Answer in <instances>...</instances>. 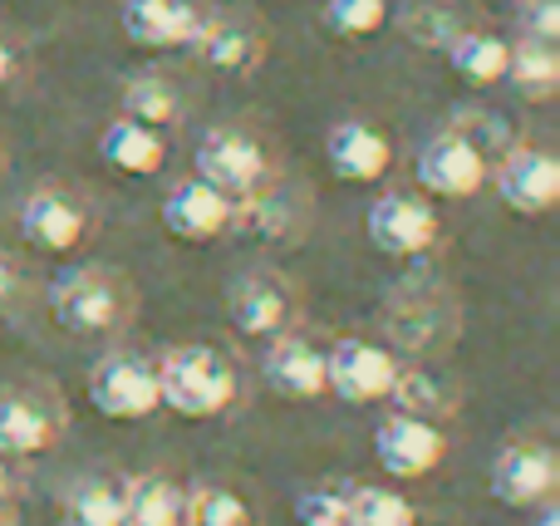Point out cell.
<instances>
[{
  "mask_svg": "<svg viewBox=\"0 0 560 526\" xmlns=\"http://www.w3.org/2000/svg\"><path fill=\"white\" fill-rule=\"evenodd\" d=\"M506 59H512V45L502 35H482V30H457L447 39V65L457 69V79L487 89L506 79Z\"/></svg>",
  "mask_w": 560,
  "mask_h": 526,
  "instance_id": "obj_23",
  "label": "cell"
},
{
  "mask_svg": "<svg viewBox=\"0 0 560 526\" xmlns=\"http://www.w3.org/2000/svg\"><path fill=\"white\" fill-rule=\"evenodd\" d=\"M236 364L212 344H177L158 360V399L187 423H212L236 404Z\"/></svg>",
  "mask_w": 560,
  "mask_h": 526,
  "instance_id": "obj_1",
  "label": "cell"
},
{
  "mask_svg": "<svg viewBox=\"0 0 560 526\" xmlns=\"http://www.w3.org/2000/svg\"><path fill=\"white\" fill-rule=\"evenodd\" d=\"M374 458H378V468H384L394 482L433 478V472L443 468V458H447L443 423L394 409V413H388V419L374 429Z\"/></svg>",
  "mask_w": 560,
  "mask_h": 526,
  "instance_id": "obj_7",
  "label": "cell"
},
{
  "mask_svg": "<svg viewBox=\"0 0 560 526\" xmlns=\"http://www.w3.org/2000/svg\"><path fill=\"white\" fill-rule=\"evenodd\" d=\"M398 379V354L374 340H339L325 350V394L345 404H378L388 399Z\"/></svg>",
  "mask_w": 560,
  "mask_h": 526,
  "instance_id": "obj_9",
  "label": "cell"
},
{
  "mask_svg": "<svg viewBox=\"0 0 560 526\" xmlns=\"http://www.w3.org/2000/svg\"><path fill=\"white\" fill-rule=\"evenodd\" d=\"M349 488L354 482H319L295 498L300 526H349Z\"/></svg>",
  "mask_w": 560,
  "mask_h": 526,
  "instance_id": "obj_32",
  "label": "cell"
},
{
  "mask_svg": "<svg viewBox=\"0 0 560 526\" xmlns=\"http://www.w3.org/2000/svg\"><path fill=\"white\" fill-rule=\"evenodd\" d=\"M192 167H197L202 183H212L217 192H226L232 202L271 177V157H266V148L256 143L252 133H242V128H212V133L197 143Z\"/></svg>",
  "mask_w": 560,
  "mask_h": 526,
  "instance_id": "obj_8",
  "label": "cell"
},
{
  "mask_svg": "<svg viewBox=\"0 0 560 526\" xmlns=\"http://www.w3.org/2000/svg\"><path fill=\"white\" fill-rule=\"evenodd\" d=\"M124 522V482L84 478L65 498V526H118Z\"/></svg>",
  "mask_w": 560,
  "mask_h": 526,
  "instance_id": "obj_27",
  "label": "cell"
},
{
  "mask_svg": "<svg viewBox=\"0 0 560 526\" xmlns=\"http://www.w3.org/2000/svg\"><path fill=\"white\" fill-rule=\"evenodd\" d=\"M202 15V0H118V25L138 49H187Z\"/></svg>",
  "mask_w": 560,
  "mask_h": 526,
  "instance_id": "obj_16",
  "label": "cell"
},
{
  "mask_svg": "<svg viewBox=\"0 0 560 526\" xmlns=\"http://www.w3.org/2000/svg\"><path fill=\"white\" fill-rule=\"evenodd\" d=\"M325 25L339 39H369L388 25V0H325Z\"/></svg>",
  "mask_w": 560,
  "mask_h": 526,
  "instance_id": "obj_30",
  "label": "cell"
},
{
  "mask_svg": "<svg viewBox=\"0 0 560 526\" xmlns=\"http://www.w3.org/2000/svg\"><path fill=\"white\" fill-rule=\"evenodd\" d=\"M305 192L295 183H271L266 177L261 187H252L246 197H236L232 226H242L246 236H261V242H295L305 232Z\"/></svg>",
  "mask_w": 560,
  "mask_h": 526,
  "instance_id": "obj_18",
  "label": "cell"
},
{
  "mask_svg": "<svg viewBox=\"0 0 560 526\" xmlns=\"http://www.w3.org/2000/svg\"><path fill=\"white\" fill-rule=\"evenodd\" d=\"M388 399H394L398 413H418V419H433L443 423L447 413L457 409V389L443 379L438 370H404L398 364V379L394 389H388Z\"/></svg>",
  "mask_w": 560,
  "mask_h": 526,
  "instance_id": "obj_24",
  "label": "cell"
},
{
  "mask_svg": "<svg viewBox=\"0 0 560 526\" xmlns=\"http://www.w3.org/2000/svg\"><path fill=\"white\" fill-rule=\"evenodd\" d=\"M364 236L374 242V252L394 256V261H413V256H428L443 242V222H438L428 197L384 192L364 212Z\"/></svg>",
  "mask_w": 560,
  "mask_h": 526,
  "instance_id": "obj_5",
  "label": "cell"
},
{
  "mask_svg": "<svg viewBox=\"0 0 560 526\" xmlns=\"http://www.w3.org/2000/svg\"><path fill=\"white\" fill-rule=\"evenodd\" d=\"M65 433V409L39 384H5L0 389V453L5 458H39Z\"/></svg>",
  "mask_w": 560,
  "mask_h": 526,
  "instance_id": "obj_6",
  "label": "cell"
},
{
  "mask_svg": "<svg viewBox=\"0 0 560 526\" xmlns=\"http://www.w3.org/2000/svg\"><path fill=\"white\" fill-rule=\"evenodd\" d=\"M506 84L522 98H551L560 89V55L546 39H526L512 45V59H506Z\"/></svg>",
  "mask_w": 560,
  "mask_h": 526,
  "instance_id": "obj_25",
  "label": "cell"
},
{
  "mask_svg": "<svg viewBox=\"0 0 560 526\" xmlns=\"http://www.w3.org/2000/svg\"><path fill=\"white\" fill-rule=\"evenodd\" d=\"M325 163L339 183H378L394 167V143L384 128L364 124V118H345L325 138Z\"/></svg>",
  "mask_w": 560,
  "mask_h": 526,
  "instance_id": "obj_20",
  "label": "cell"
},
{
  "mask_svg": "<svg viewBox=\"0 0 560 526\" xmlns=\"http://www.w3.org/2000/svg\"><path fill=\"white\" fill-rule=\"evenodd\" d=\"M232 212L236 202L226 192H217L212 183H202V177H187V183H177L173 192L163 197V207H158V217H163V232L177 236V242H217L222 232H232Z\"/></svg>",
  "mask_w": 560,
  "mask_h": 526,
  "instance_id": "obj_14",
  "label": "cell"
},
{
  "mask_svg": "<svg viewBox=\"0 0 560 526\" xmlns=\"http://www.w3.org/2000/svg\"><path fill=\"white\" fill-rule=\"evenodd\" d=\"M487 157L477 153L472 143H467L463 133H453V128H443L438 138H428L423 148H418V187H423L428 197H443V202H463V197L482 192L487 183Z\"/></svg>",
  "mask_w": 560,
  "mask_h": 526,
  "instance_id": "obj_12",
  "label": "cell"
},
{
  "mask_svg": "<svg viewBox=\"0 0 560 526\" xmlns=\"http://www.w3.org/2000/svg\"><path fill=\"white\" fill-rule=\"evenodd\" d=\"M98 157L124 177H153V173H163V163H167V143L158 128L118 114L114 124L98 133Z\"/></svg>",
  "mask_w": 560,
  "mask_h": 526,
  "instance_id": "obj_21",
  "label": "cell"
},
{
  "mask_svg": "<svg viewBox=\"0 0 560 526\" xmlns=\"http://www.w3.org/2000/svg\"><path fill=\"white\" fill-rule=\"evenodd\" d=\"M398 25H404V35L423 49H447V39L463 30L453 10L438 5V0H418V5H408L404 15H398Z\"/></svg>",
  "mask_w": 560,
  "mask_h": 526,
  "instance_id": "obj_31",
  "label": "cell"
},
{
  "mask_svg": "<svg viewBox=\"0 0 560 526\" xmlns=\"http://www.w3.org/2000/svg\"><path fill=\"white\" fill-rule=\"evenodd\" d=\"M49 311L69 335H114L133 320V285L108 266H69L49 281Z\"/></svg>",
  "mask_w": 560,
  "mask_h": 526,
  "instance_id": "obj_2",
  "label": "cell"
},
{
  "mask_svg": "<svg viewBox=\"0 0 560 526\" xmlns=\"http://www.w3.org/2000/svg\"><path fill=\"white\" fill-rule=\"evenodd\" d=\"M183 512H187V526H256L246 498L236 488H226V482L183 488Z\"/></svg>",
  "mask_w": 560,
  "mask_h": 526,
  "instance_id": "obj_26",
  "label": "cell"
},
{
  "mask_svg": "<svg viewBox=\"0 0 560 526\" xmlns=\"http://www.w3.org/2000/svg\"><path fill=\"white\" fill-rule=\"evenodd\" d=\"M84 394H89V409L108 423H143L163 409L158 399V360L148 354H104V360L89 370L84 379Z\"/></svg>",
  "mask_w": 560,
  "mask_h": 526,
  "instance_id": "obj_4",
  "label": "cell"
},
{
  "mask_svg": "<svg viewBox=\"0 0 560 526\" xmlns=\"http://www.w3.org/2000/svg\"><path fill=\"white\" fill-rule=\"evenodd\" d=\"M492 183H497L502 207L506 212H516V217H546L560 202V163H556V153L532 148V143L506 148L502 163H497V173H492Z\"/></svg>",
  "mask_w": 560,
  "mask_h": 526,
  "instance_id": "obj_11",
  "label": "cell"
},
{
  "mask_svg": "<svg viewBox=\"0 0 560 526\" xmlns=\"http://www.w3.org/2000/svg\"><path fill=\"white\" fill-rule=\"evenodd\" d=\"M560 488V463L546 443L516 439L492 458V498L512 512H532L551 502Z\"/></svg>",
  "mask_w": 560,
  "mask_h": 526,
  "instance_id": "obj_10",
  "label": "cell"
},
{
  "mask_svg": "<svg viewBox=\"0 0 560 526\" xmlns=\"http://www.w3.org/2000/svg\"><path fill=\"white\" fill-rule=\"evenodd\" d=\"M10 79H15V49L0 39V84H10Z\"/></svg>",
  "mask_w": 560,
  "mask_h": 526,
  "instance_id": "obj_37",
  "label": "cell"
},
{
  "mask_svg": "<svg viewBox=\"0 0 560 526\" xmlns=\"http://www.w3.org/2000/svg\"><path fill=\"white\" fill-rule=\"evenodd\" d=\"M20 295H25V276L10 256H0V315L20 311Z\"/></svg>",
  "mask_w": 560,
  "mask_h": 526,
  "instance_id": "obj_36",
  "label": "cell"
},
{
  "mask_svg": "<svg viewBox=\"0 0 560 526\" xmlns=\"http://www.w3.org/2000/svg\"><path fill=\"white\" fill-rule=\"evenodd\" d=\"M226 320L242 340H271L295 320V295L271 271H246L226 291Z\"/></svg>",
  "mask_w": 560,
  "mask_h": 526,
  "instance_id": "obj_13",
  "label": "cell"
},
{
  "mask_svg": "<svg viewBox=\"0 0 560 526\" xmlns=\"http://www.w3.org/2000/svg\"><path fill=\"white\" fill-rule=\"evenodd\" d=\"M261 379L280 399H295V404L319 399V394H325V350L290 330H280V335H271V344H266V354H261Z\"/></svg>",
  "mask_w": 560,
  "mask_h": 526,
  "instance_id": "obj_19",
  "label": "cell"
},
{
  "mask_svg": "<svg viewBox=\"0 0 560 526\" xmlns=\"http://www.w3.org/2000/svg\"><path fill=\"white\" fill-rule=\"evenodd\" d=\"M532 526H560V507H556V498L536 507V522H532Z\"/></svg>",
  "mask_w": 560,
  "mask_h": 526,
  "instance_id": "obj_38",
  "label": "cell"
},
{
  "mask_svg": "<svg viewBox=\"0 0 560 526\" xmlns=\"http://www.w3.org/2000/svg\"><path fill=\"white\" fill-rule=\"evenodd\" d=\"M124 114L148 128H167L183 114V98H177V89L163 74H133L124 84Z\"/></svg>",
  "mask_w": 560,
  "mask_h": 526,
  "instance_id": "obj_28",
  "label": "cell"
},
{
  "mask_svg": "<svg viewBox=\"0 0 560 526\" xmlns=\"http://www.w3.org/2000/svg\"><path fill=\"white\" fill-rule=\"evenodd\" d=\"M516 25H522L526 39L556 45L560 39V0H522V5H516Z\"/></svg>",
  "mask_w": 560,
  "mask_h": 526,
  "instance_id": "obj_34",
  "label": "cell"
},
{
  "mask_svg": "<svg viewBox=\"0 0 560 526\" xmlns=\"http://www.w3.org/2000/svg\"><path fill=\"white\" fill-rule=\"evenodd\" d=\"M453 133H463L467 143L487 157V163H492L497 153H506V148H512V128H506L497 114H472V108H467V114L453 118Z\"/></svg>",
  "mask_w": 560,
  "mask_h": 526,
  "instance_id": "obj_33",
  "label": "cell"
},
{
  "mask_svg": "<svg viewBox=\"0 0 560 526\" xmlns=\"http://www.w3.org/2000/svg\"><path fill=\"white\" fill-rule=\"evenodd\" d=\"M20 236L45 256H65L89 236V212L65 187H39L20 207Z\"/></svg>",
  "mask_w": 560,
  "mask_h": 526,
  "instance_id": "obj_15",
  "label": "cell"
},
{
  "mask_svg": "<svg viewBox=\"0 0 560 526\" xmlns=\"http://www.w3.org/2000/svg\"><path fill=\"white\" fill-rule=\"evenodd\" d=\"M20 502H25V478H20L15 458L0 453V526H20Z\"/></svg>",
  "mask_w": 560,
  "mask_h": 526,
  "instance_id": "obj_35",
  "label": "cell"
},
{
  "mask_svg": "<svg viewBox=\"0 0 560 526\" xmlns=\"http://www.w3.org/2000/svg\"><path fill=\"white\" fill-rule=\"evenodd\" d=\"M187 49L217 74H256L266 59V35L242 15H212L207 10Z\"/></svg>",
  "mask_w": 560,
  "mask_h": 526,
  "instance_id": "obj_17",
  "label": "cell"
},
{
  "mask_svg": "<svg viewBox=\"0 0 560 526\" xmlns=\"http://www.w3.org/2000/svg\"><path fill=\"white\" fill-rule=\"evenodd\" d=\"M384 335L404 354H438L457 335V305L438 281H404L384 305Z\"/></svg>",
  "mask_w": 560,
  "mask_h": 526,
  "instance_id": "obj_3",
  "label": "cell"
},
{
  "mask_svg": "<svg viewBox=\"0 0 560 526\" xmlns=\"http://www.w3.org/2000/svg\"><path fill=\"white\" fill-rule=\"evenodd\" d=\"M349 526H418V512L394 488H349Z\"/></svg>",
  "mask_w": 560,
  "mask_h": 526,
  "instance_id": "obj_29",
  "label": "cell"
},
{
  "mask_svg": "<svg viewBox=\"0 0 560 526\" xmlns=\"http://www.w3.org/2000/svg\"><path fill=\"white\" fill-rule=\"evenodd\" d=\"M118 526H187L183 482L167 472H143L124 482V522Z\"/></svg>",
  "mask_w": 560,
  "mask_h": 526,
  "instance_id": "obj_22",
  "label": "cell"
}]
</instances>
